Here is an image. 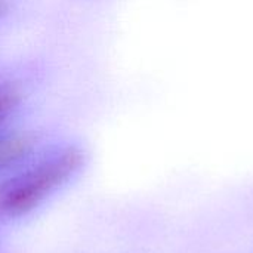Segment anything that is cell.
Instances as JSON below:
<instances>
[{"mask_svg":"<svg viewBox=\"0 0 253 253\" xmlns=\"http://www.w3.org/2000/svg\"><path fill=\"white\" fill-rule=\"evenodd\" d=\"M86 165L82 147L67 144L31 157L0 181V219H21L67 187Z\"/></svg>","mask_w":253,"mask_h":253,"instance_id":"obj_1","label":"cell"},{"mask_svg":"<svg viewBox=\"0 0 253 253\" xmlns=\"http://www.w3.org/2000/svg\"><path fill=\"white\" fill-rule=\"evenodd\" d=\"M37 151V138L30 132L0 133V181L27 163Z\"/></svg>","mask_w":253,"mask_h":253,"instance_id":"obj_2","label":"cell"},{"mask_svg":"<svg viewBox=\"0 0 253 253\" xmlns=\"http://www.w3.org/2000/svg\"><path fill=\"white\" fill-rule=\"evenodd\" d=\"M19 102L21 93L13 84H0V133L6 130V126L16 113Z\"/></svg>","mask_w":253,"mask_h":253,"instance_id":"obj_3","label":"cell"},{"mask_svg":"<svg viewBox=\"0 0 253 253\" xmlns=\"http://www.w3.org/2000/svg\"><path fill=\"white\" fill-rule=\"evenodd\" d=\"M6 12V0H0V16Z\"/></svg>","mask_w":253,"mask_h":253,"instance_id":"obj_4","label":"cell"}]
</instances>
